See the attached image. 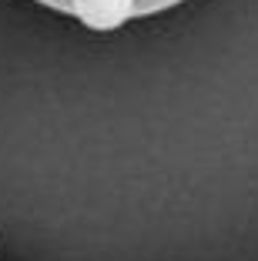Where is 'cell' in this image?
Returning <instances> with one entry per match:
<instances>
[{"instance_id":"1","label":"cell","mask_w":258,"mask_h":261,"mask_svg":"<svg viewBox=\"0 0 258 261\" xmlns=\"http://www.w3.org/2000/svg\"><path fill=\"white\" fill-rule=\"evenodd\" d=\"M34 4L71 17V20L84 23L91 31H118L128 20L165 14V10L178 7L184 0H34Z\"/></svg>"}]
</instances>
